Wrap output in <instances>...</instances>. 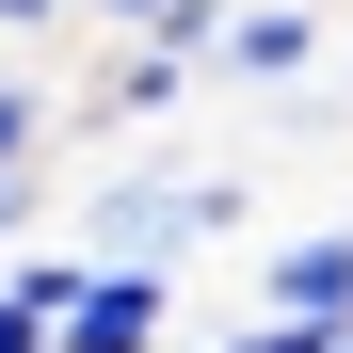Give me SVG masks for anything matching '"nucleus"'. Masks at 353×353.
Returning a JSON list of instances; mask_svg holds the SVG:
<instances>
[{"instance_id":"1","label":"nucleus","mask_w":353,"mask_h":353,"mask_svg":"<svg viewBox=\"0 0 353 353\" xmlns=\"http://www.w3.org/2000/svg\"><path fill=\"white\" fill-rule=\"evenodd\" d=\"M176 257H97V289L65 305V353H176Z\"/></svg>"},{"instance_id":"2","label":"nucleus","mask_w":353,"mask_h":353,"mask_svg":"<svg viewBox=\"0 0 353 353\" xmlns=\"http://www.w3.org/2000/svg\"><path fill=\"white\" fill-rule=\"evenodd\" d=\"M257 321H289V337L353 321V225H305V241H273V257H257Z\"/></svg>"},{"instance_id":"3","label":"nucleus","mask_w":353,"mask_h":353,"mask_svg":"<svg viewBox=\"0 0 353 353\" xmlns=\"http://www.w3.org/2000/svg\"><path fill=\"white\" fill-rule=\"evenodd\" d=\"M225 81H321V17L305 0H241L225 17Z\"/></svg>"},{"instance_id":"4","label":"nucleus","mask_w":353,"mask_h":353,"mask_svg":"<svg viewBox=\"0 0 353 353\" xmlns=\"http://www.w3.org/2000/svg\"><path fill=\"white\" fill-rule=\"evenodd\" d=\"M48 129H65V112H48L17 65H0V176H48Z\"/></svg>"},{"instance_id":"5","label":"nucleus","mask_w":353,"mask_h":353,"mask_svg":"<svg viewBox=\"0 0 353 353\" xmlns=\"http://www.w3.org/2000/svg\"><path fill=\"white\" fill-rule=\"evenodd\" d=\"M32 225H48V176H0V257H32Z\"/></svg>"},{"instance_id":"6","label":"nucleus","mask_w":353,"mask_h":353,"mask_svg":"<svg viewBox=\"0 0 353 353\" xmlns=\"http://www.w3.org/2000/svg\"><path fill=\"white\" fill-rule=\"evenodd\" d=\"M48 32H81V0H0V48H48Z\"/></svg>"},{"instance_id":"7","label":"nucleus","mask_w":353,"mask_h":353,"mask_svg":"<svg viewBox=\"0 0 353 353\" xmlns=\"http://www.w3.org/2000/svg\"><path fill=\"white\" fill-rule=\"evenodd\" d=\"M289 353H353V321H321V337H289Z\"/></svg>"}]
</instances>
